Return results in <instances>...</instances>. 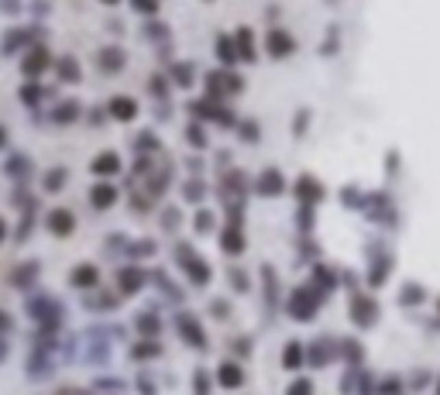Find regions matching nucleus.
<instances>
[{
    "mask_svg": "<svg viewBox=\"0 0 440 395\" xmlns=\"http://www.w3.org/2000/svg\"><path fill=\"white\" fill-rule=\"evenodd\" d=\"M175 262L193 275V282H196V285H206V282H210V268H206V265H203V262L186 248V244H179V248H175Z\"/></svg>",
    "mask_w": 440,
    "mask_h": 395,
    "instance_id": "obj_1",
    "label": "nucleus"
},
{
    "mask_svg": "<svg viewBox=\"0 0 440 395\" xmlns=\"http://www.w3.org/2000/svg\"><path fill=\"white\" fill-rule=\"evenodd\" d=\"M289 309H293V316H296V320H313V313H317V299H313L306 289H296V292H293Z\"/></svg>",
    "mask_w": 440,
    "mask_h": 395,
    "instance_id": "obj_2",
    "label": "nucleus"
},
{
    "mask_svg": "<svg viewBox=\"0 0 440 395\" xmlns=\"http://www.w3.org/2000/svg\"><path fill=\"white\" fill-rule=\"evenodd\" d=\"M45 224H49V231H52V234H59V238H66V234H73V231H76V217H73L69 210H62V207H59V210H52Z\"/></svg>",
    "mask_w": 440,
    "mask_h": 395,
    "instance_id": "obj_3",
    "label": "nucleus"
},
{
    "mask_svg": "<svg viewBox=\"0 0 440 395\" xmlns=\"http://www.w3.org/2000/svg\"><path fill=\"white\" fill-rule=\"evenodd\" d=\"M351 320H354L358 327H371V323L378 320V306H375L371 299L358 296V299H354V313H351Z\"/></svg>",
    "mask_w": 440,
    "mask_h": 395,
    "instance_id": "obj_4",
    "label": "nucleus"
},
{
    "mask_svg": "<svg viewBox=\"0 0 440 395\" xmlns=\"http://www.w3.org/2000/svg\"><path fill=\"white\" fill-rule=\"evenodd\" d=\"M265 49H269V55H276V59H282V55H289L293 49H296V42L286 35V31H272L269 38H265Z\"/></svg>",
    "mask_w": 440,
    "mask_h": 395,
    "instance_id": "obj_5",
    "label": "nucleus"
},
{
    "mask_svg": "<svg viewBox=\"0 0 440 395\" xmlns=\"http://www.w3.org/2000/svg\"><path fill=\"white\" fill-rule=\"evenodd\" d=\"M90 168H93V175H114V172H121V158L114 151H103L90 162Z\"/></svg>",
    "mask_w": 440,
    "mask_h": 395,
    "instance_id": "obj_6",
    "label": "nucleus"
},
{
    "mask_svg": "<svg viewBox=\"0 0 440 395\" xmlns=\"http://www.w3.org/2000/svg\"><path fill=\"white\" fill-rule=\"evenodd\" d=\"M110 114H114L117 120H134L138 103H134L131 97H114V100H110Z\"/></svg>",
    "mask_w": 440,
    "mask_h": 395,
    "instance_id": "obj_7",
    "label": "nucleus"
},
{
    "mask_svg": "<svg viewBox=\"0 0 440 395\" xmlns=\"http://www.w3.org/2000/svg\"><path fill=\"white\" fill-rule=\"evenodd\" d=\"M296 192L303 196V203H320L323 186H320V182H313L310 175H303V179H300V186H296Z\"/></svg>",
    "mask_w": 440,
    "mask_h": 395,
    "instance_id": "obj_8",
    "label": "nucleus"
},
{
    "mask_svg": "<svg viewBox=\"0 0 440 395\" xmlns=\"http://www.w3.org/2000/svg\"><path fill=\"white\" fill-rule=\"evenodd\" d=\"M97 282H100L97 265H80V268L73 272V285H80V289H93Z\"/></svg>",
    "mask_w": 440,
    "mask_h": 395,
    "instance_id": "obj_9",
    "label": "nucleus"
},
{
    "mask_svg": "<svg viewBox=\"0 0 440 395\" xmlns=\"http://www.w3.org/2000/svg\"><path fill=\"white\" fill-rule=\"evenodd\" d=\"M175 323L182 327V333H186V340H189L193 347H203V344H206V340H203V333H199V323H196L193 316H186V313H182Z\"/></svg>",
    "mask_w": 440,
    "mask_h": 395,
    "instance_id": "obj_10",
    "label": "nucleus"
},
{
    "mask_svg": "<svg viewBox=\"0 0 440 395\" xmlns=\"http://www.w3.org/2000/svg\"><path fill=\"white\" fill-rule=\"evenodd\" d=\"M114 200H117V192H114L110 186H93V189H90V203L100 207V210H107Z\"/></svg>",
    "mask_w": 440,
    "mask_h": 395,
    "instance_id": "obj_11",
    "label": "nucleus"
},
{
    "mask_svg": "<svg viewBox=\"0 0 440 395\" xmlns=\"http://www.w3.org/2000/svg\"><path fill=\"white\" fill-rule=\"evenodd\" d=\"M117 282H121V292H124V296H131V292H138V289H141L145 275H141V272H134V268H127V272H121V275H117Z\"/></svg>",
    "mask_w": 440,
    "mask_h": 395,
    "instance_id": "obj_12",
    "label": "nucleus"
},
{
    "mask_svg": "<svg viewBox=\"0 0 440 395\" xmlns=\"http://www.w3.org/2000/svg\"><path fill=\"white\" fill-rule=\"evenodd\" d=\"M258 189H262V192H269V196H276V192H282V175H279L276 168H269V172H262V179H258Z\"/></svg>",
    "mask_w": 440,
    "mask_h": 395,
    "instance_id": "obj_13",
    "label": "nucleus"
},
{
    "mask_svg": "<svg viewBox=\"0 0 440 395\" xmlns=\"http://www.w3.org/2000/svg\"><path fill=\"white\" fill-rule=\"evenodd\" d=\"M282 368H286V371L303 368V347H300V344H286V351H282Z\"/></svg>",
    "mask_w": 440,
    "mask_h": 395,
    "instance_id": "obj_14",
    "label": "nucleus"
},
{
    "mask_svg": "<svg viewBox=\"0 0 440 395\" xmlns=\"http://www.w3.org/2000/svg\"><path fill=\"white\" fill-rule=\"evenodd\" d=\"M100 66H103L107 73H117V69L124 66V52H121V49H103V52H100Z\"/></svg>",
    "mask_w": 440,
    "mask_h": 395,
    "instance_id": "obj_15",
    "label": "nucleus"
},
{
    "mask_svg": "<svg viewBox=\"0 0 440 395\" xmlns=\"http://www.w3.org/2000/svg\"><path fill=\"white\" fill-rule=\"evenodd\" d=\"M241 368L234 364V361H228V364H220V381H224L228 388H234V385H241Z\"/></svg>",
    "mask_w": 440,
    "mask_h": 395,
    "instance_id": "obj_16",
    "label": "nucleus"
},
{
    "mask_svg": "<svg viewBox=\"0 0 440 395\" xmlns=\"http://www.w3.org/2000/svg\"><path fill=\"white\" fill-rule=\"evenodd\" d=\"M45 66H49V52H45V49H35V52L28 55V62H25V73L35 76V73H42Z\"/></svg>",
    "mask_w": 440,
    "mask_h": 395,
    "instance_id": "obj_17",
    "label": "nucleus"
},
{
    "mask_svg": "<svg viewBox=\"0 0 440 395\" xmlns=\"http://www.w3.org/2000/svg\"><path fill=\"white\" fill-rule=\"evenodd\" d=\"M35 275H38V265L32 262V265H21V268H18L11 279H14V285H18V289H28V285L35 282Z\"/></svg>",
    "mask_w": 440,
    "mask_h": 395,
    "instance_id": "obj_18",
    "label": "nucleus"
},
{
    "mask_svg": "<svg viewBox=\"0 0 440 395\" xmlns=\"http://www.w3.org/2000/svg\"><path fill=\"white\" fill-rule=\"evenodd\" d=\"M32 316H35V320H45V323H56V306H52L49 299H45V303L35 299V303H32Z\"/></svg>",
    "mask_w": 440,
    "mask_h": 395,
    "instance_id": "obj_19",
    "label": "nucleus"
},
{
    "mask_svg": "<svg viewBox=\"0 0 440 395\" xmlns=\"http://www.w3.org/2000/svg\"><path fill=\"white\" fill-rule=\"evenodd\" d=\"M217 52H220V62H224V66H231V62L238 59V49H234V42H231L228 35H220V42H217Z\"/></svg>",
    "mask_w": 440,
    "mask_h": 395,
    "instance_id": "obj_20",
    "label": "nucleus"
},
{
    "mask_svg": "<svg viewBox=\"0 0 440 395\" xmlns=\"http://www.w3.org/2000/svg\"><path fill=\"white\" fill-rule=\"evenodd\" d=\"M241 248H245V238H241V231L231 224V231L224 234V251H234V255H238Z\"/></svg>",
    "mask_w": 440,
    "mask_h": 395,
    "instance_id": "obj_21",
    "label": "nucleus"
},
{
    "mask_svg": "<svg viewBox=\"0 0 440 395\" xmlns=\"http://www.w3.org/2000/svg\"><path fill=\"white\" fill-rule=\"evenodd\" d=\"M59 73H62V79H80V66H76V59H62V62H59Z\"/></svg>",
    "mask_w": 440,
    "mask_h": 395,
    "instance_id": "obj_22",
    "label": "nucleus"
},
{
    "mask_svg": "<svg viewBox=\"0 0 440 395\" xmlns=\"http://www.w3.org/2000/svg\"><path fill=\"white\" fill-rule=\"evenodd\" d=\"M76 114H80V107H76V103H62V107H59V114H56V120H59V124H69V120H76Z\"/></svg>",
    "mask_w": 440,
    "mask_h": 395,
    "instance_id": "obj_23",
    "label": "nucleus"
},
{
    "mask_svg": "<svg viewBox=\"0 0 440 395\" xmlns=\"http://www.w3.org/2000/svg\"><path fill=\"white\" fill-rule=\"evenodd\" d=\"M62 182H66V168H52V172L45 175V182H42V186H45V189H59Z\"/></svg>",
    "mask_w": 440,
    "mask_h": 395,
    "instance_id": "obj_24",
    "label": "nucleus"
},
{
    "mask_svg": "<svg viewBox=\"0 0 440 395\" xmlns=\"http://www.w3.org/2000/svg\"><path fill=\"white\" fill-rule=\"evenodd\" d=\"M238 45H241V55H245V59H252V55H255V52H252V31H248V28H241V31H238Z\"/></svg>",
    "mask_w": 440,
    "mask_h": 395,
    "instance_id": "obj_25",
    "label": "nucleus"
},
{
    "mask_svg": "<svg viewBox=\"0 0 440 395\" xmlns=\"http://www.w3.org/2000/svg\"><path fill=\"white\" fill-rule=\"evenodd\" d=\"M32 31H8V42H4V52H11V49H18L25 38H28Z\"/></svg>",
    "mask_w": 440,
    "mask_h": 395,
    "instance_id": "obj_26",
    "label": "nucleus"
},
{
    "mask_svg": "<svg viewBox=\"0 0 440 395\" xmlns=\"http://www.w3.org/2000/svg\"><path fill=\"white\" fill-rule=\"evenodd\" d=\"M25 168H28V158H25V155H18V158L8 162V172H11V175H28Z\"/></svg>",
    "mask_w": 440,
    "mask_h": 395,
    "instance_id": "obj_27",
    "label": "nucleus"
},
{
    "mask_svg": "<svg viewBox=\"0 0 440 395\" xmlns=\"http://www.w3.org/2000/svg\"><path fill=\"white\" fill-rule=\"evenodd\" d=\"M399 299H402L406 306H413V303H419V299H423V289H419V285H409V289H402V296H399Z\"/></svg>",
    "mask_w": 440,
    "mask_h": 395,
    "instance_id": "obj_28",
    "label": "nucleus"
},
{
    "mask_svg": "<svg viewBox=\"0 0 440 395\" xmlns=\"http://www.w3.org/2000/svg\"><path fill=\"white\" fill-rule=\"evenodd\" d=\"M134 4V11H141V14H155L158 11V0H131Z\"/></svg>",
    "mask_w": 440,
    "mask_h": 395,
    "instance_id": "obj_29",
    "label": "nucleus"
},
{
    "mask_svg": "<svg viewBox=\"0 0 440 395\" xmlns=\"http://www.w3.org/2000/svg\"><path fill=\"white\" fill-rule=\"evenodd\" d=\"M196 395H210V378H206V371H196Z\"/></svg>",
    "mask_w": 440,
    "mask_h": 395,
    "instance_id": "obj_30",
    "label": "nucleus"
},
{
    "mask_svg": "<svg viewBox=\"0 0 440 395\" xmlns=\"http://www.w3.org/2000/svg\"><path fill=\"white\" fill-rule=\"evenodd\" d=\"M38 97H42V86H35V83H32V86H25V93H21V100H25V103H38Z\"/></svg>",
    "mask_w": 440,
    "mask_h": 395,
    "instance_id": "obj_31",
    "label": "nucleus"
},
{
    "mask_svg": "<svg viewBox=\"0 0 440 395\" xmlns=\"http://www.w3.org/2000/svg\"><path fill=\"white\" fill-rule=\"evenodd\" d=\"M155 144H158V138H155V134H151V131H145V134H141V138H138V148H141V151H148V148H151V151H155Z\"/></svg>",
    "mask_w": 440,
    "mask_h": 395,
    "instance_id": "obj_32",
    "label": "nucleus"
},
{
    "mask_svg": "<svg viewBox=\"0 0 440 395\" xmlns=\"http://www.w3.org/2000/svg\"><path fill=\"white\" fill-rule=\"evenodd\" d=\"M210 227H213V217H210V214H199V217H196V231H199V234H206Z\"/></svg>",
    "mask_w": 440,
    "mask_h": 395,
    "instance_id": "obj_33",
    "label": "nucleus"
},
{
    "mask_svg": "<svg viewBox=\"0 0 440 395\" xmlns=\"http://www.w3.org/2000/svg\"><path fill=\"white\" fill-rule=\"evenodd\" d=\"M141 330L145 333H158V320L155 316H141Z\"/></svg>",
    "mask_w": 440,
    "mask_h": 395,
    "instance_id": "obj_34",
    "label": "nucleus"
},
{
    "mask_svg": "<svg viewBox=\"0 0 440 395\" xmlns=\"http://www.w3.org/2000/svg\"><path fill=\"white\" fill-rule=\"evenodd\" d=\"M148 354H158V344H141V347H134V357H148Z\"/></svg>",
    "mask_w": 440,
    "mask_h": 395,
    "instance_id": "obj_35",
    "label": "nucleus"
},
{
    "mask_svg": "<svg viewBox=\"0 0 440 395\" xmlns=\"http://www.w3.org/2000/svg\"><path fill=\"white\" fill-rule=\"evenodd\" d=\"M310 392H313V388H310V381H296L286 395H310Z\"/></svg>",
    "mask_w": 440,
    "mask_h": 395,
    "instance_id": "obj_36",
    "label": "nucleus"
},
{
    "mask_svg": "<svg viewBox=\"0 0 440 395\" xmlns=\"http://www.w3.org/2000/svg\"><path fill=\"white\" fill-rule=\"evenodd\" d=\"M189 141H193L196 148H206V138H203V131H199V127H193V131H189Z\"/></svg>",
    "mask_w": 440,
    "mask_h": 395,
    "instance_id": "obj_37",
    "label": "nucleus"
},
{
    "mask_svg": "<svg viewBox=\"0 0 440 395\" xmlns=\"http://www.w3.org/2000/svg\"><path fill=\"white\" fill-rule=\"evenodd\" d=\"M141 395H155V381L148 374H141Z\"/></svg>",
    "mask_w": 440,
    "mask_h": 395,
    "instance_id": "obj_38",
    "label": "nucleus"
},
{
    "mask_svg": "<svg viewBox=\"0 0 440 395\" xmlns=\"http://www.w3.org/2000/svg\"><path fill=\"white\" fill-rule=\"evenodd\" d=\"M231 282H234V285H238L241 292L248 289V282H245V275H241V272H234V268H231Z\"/></svg>",
    "mask_w": 440,
    "mask_h": 395,
    "instance_id": "obj_39",
    "label": "nucleus"
},
{
    "mask_svg": "<svg viewBox=\"0 0 440 395\" xmlns=\"http://www.w3.org/2000/svg\"><path fill=\"white\" fill-rule=\"evenodd\" d=\"M145 35H148V38H162V35H165V28H162V25H155V28L148 25V28H145Z\"/></svg>",
    "mask_w": 440,
    "mask_h": 395,
    "instance_id": "obj_40",
    "label": "nucleus"
},
{
    "mask_svg": "<svg viewBox=\"0 0 440 395\" xmlns=\"http://www.w3.org/2000/svg\"><path fill=\"white\" fill-rule=\"evenodd\" d=\"M399 388H402V385H399V381H392V378H389V381L382 385V392H385V395H395Z\"/></svg>",
    "mask_w": 440,
    "mask_h": 395,
    "instance_id": "obj_41",
    "label": "nucleus"
},
{
    "mask_svg": "<svg viewBox=\"0 0 440 395\" xmlns=\"http://www.w3.org/2000/svg\"><path fill=\"white\" fill-rule=\"evenodd\" d=\"M175 79H179V83H189V69H186V66H182V69L175 66Z\"/></svg>",
    "mask_w": 440,
    "mask_h": 395,
    "instance_id": "obj_42",
    "label": "nucleus"
},
{
    "mask_svg": "<svg viewBox=\"0 0 440 395\" xmlns=\"http://www.w3.org/2000/svg\"><path fill=\"white\" fill-rule=\"evenodd\" d=\"M0 4H4L0 11H18V0H0Z\"/></svg>",
    "mask_w": 440,
    "mask_h": 395,
    "instance_id": "obj_43",
    "label": "nucleus"
},
{
    "mask_svg": "<svg viewBox=\"0 0 440 395\" xmlns=\"http://www.w3.org/2000/svg\"><path fill=\"white\" fill-rule=\"evenodd\" d=\"M8 327H11V320H8L4 313H0V330H8Z\"/></svg>",
    "mask_w": 440,
    "mask_h": 395,
    "instance_id": "obj_44",
    "label": "nucleus"
},
{
    "mask_svg": "<svg viewBox=\"0 0 440 395\" xmlns=\"http://www.w3.org/2000/svg\"><path fill=\"white\" fill-rule=\"evenodd\" d=\"M4 138H8V134H4V127H0V148H4Z\"/></svg>",
    "mask_w": 440,
    "mask_h": 395,
    "instance_id": "obj_45",
    "label": "nucleus"
},
{
    "mask_svg": "<svg viewBox=\"0 0 440 395\" xmlns=\"http://www.w3.org/2000/svg\"><path fill=\"white\" fill-rule=\"evenodd\" d=\"M0 241H4V220H0Z\"/></svg>",
    "mask_w": 440,
    "mask_h": 395,
    "instance_id": "obj_46",
    "label": "nucleus"
},
{
    "mask_svg": "<svg viewBox=\"0 0 440 395\" xmlns=\"http://www.w3.org/2000/svg\"><path fill=\"white\" fill-rule=\"evenodd\" d=\"M0 357H4V344H0Z\"/></svg>",
    "mask_w": 440,
    "mask_h": 395,
    "instance_id": "obj_47",
    "label": "nucleus"
},
{
    "mask_svg": "<svg viewBox=\"0 0 440 395\" xmlns=\"http://www.w3.org/2000/svg\"><path fill=\"white\" fill-rule=\"evenodd\" d=\"M103 4H117V0H103Z\"/></svg>",
    "mask_w": 440,
    "mask_h": 395,
    "instance_id": "obj_48",
    "label": "nucleus"
}]
</instances>
